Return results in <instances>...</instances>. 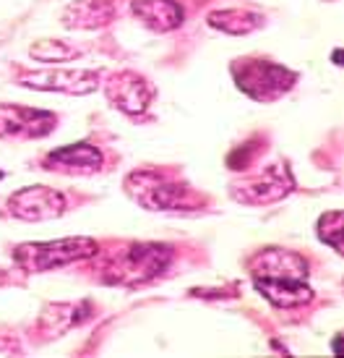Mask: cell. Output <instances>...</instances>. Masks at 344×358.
Here are the masks:
<instances>
[{
  "mask_svg": "<svg viewBox=\"0 0 344 358\" xmlns=\"http://www.w3.org/2000/svg\"><path fill=\"white\" fill-rule=\"evenodd\" d=\"M253 288L276 308H297L313 301L308 259L287 249H264L248 264Z\"/></svg>",
  "mask_w": 344,
  "mask_h": 358,
  "instance_id": "cell-1",
  "label": "cell"
},
{
  "mask_svg": "<svg viewBox=\"0 0 344 358\" xmlns=\"http://www.w3.org/2000/svg\"><path fill=\"white\" fill-rule=\"evenodd\" d=\"M175 251L167 243H128L123 251H115L105 264L102 280L110 285L136 288L151 282L172 264Z\"/></svg>",
  "mask_w": 344,
  "mask_h": 358,
  "instance_id": "cell-2",
  "label": "cell"
},
{
  "mask_svg": "<svg viewBox=\"0 0 344 358\" xmlns=\"http://www.w3.org/2000/svg\"><path fill=\"white\" fill-rule=\"evenodd\" d=\"M232 79L237 90L246 92L256 102H274L297 84V73L282 63H271L264 58H240L232 66Z\"/></svg>",
  "mask_w": 344,
  "mask_h": 358,
  "instance_id": "cell-3",
  "label": "cell"
},
{
  "mask_svg": "<svg viewBox=\"0 0 344 358\" xmlns=\"http://www.w3.org/2000/svg\"><path fill=\"white\" fill-rule=\"evenodd\" d=\"M126 189L141 207L151 212H188L201 204V199L188 186H180L154 170L130 173L126 178Z\"/></svg>",
  "mask_w": 344,
  "mask_h": 358,
  "instance_id": "cell-4",
  "label": "cell"
},
{
  "mask_svg": "<svg viewBox=\"0 0 344 358\" xmlns=\"http://www.w3.org/2000/svg\"><path fill=\"white\" fill-rule=\"evenodd\" d=\"M97 249V241L87 238V236L45 241V243H21L13 251V262L24 272H50V269L66 267V264L81 262V259H91Z\"/></svg>",
  "mask_w": 344,
  "mask_h": 358,
  "instance_id": "cell-5",
  "label": "cell"
},
{
  "mask_svg": "<svg viewBox=\"0 0 344 358\" xmlns=\"http://www.w3.org/2000/svg\"><path fill=\"white\" fill-rule=\"evenodd\" d=\"M292 191H295V178H292L290 168L282 162V165H269L258 176H250V178L235 183L232 196L243 204L261 207V204H274V201L285 199Z\"/></svg>",
  "mask_w": 344,
  "mask_h": 358,
  "instance_id": "cell-6",
  "label": "cell"
},
{
  "mask_svg": "<svg viewBox=\"0 0 344 358\" xmlns=\"http://www.w3.org/2000/svg\"><path fill=\"white\" fill-rule=\"evenodd\" d=\"M21 87L37 92H63V94H89L99 87V73L87 69H45L19 73Z\"/></svg>",
  "mask_w": 344,
  "mask_h": 358,
  "instance_id": "cell-7",
  "label": "cell"
},
{
  "mask_svg": "<svg viewBox=\"0 0 344 358\" xmlns=\"http://www.w3.org/2000/svg\"><path fill=\"white\" fill-rule=\"evenodd\" d=\"M8 212L13 217L27 220V222H45V220H58L66 212V196L50 186H29L19 189L8 196Z\"/></svg>",
  "mask_w": 344,
  "mask_h": 358,
  "instance_id": "cell-8",
  "label": "cell"
},
{
  "mask_svg": "<svg viewBox=\"0 0 344 358\" xmlns=\"http://www.w3.org/2000/svg\"><path fill=\"white\" fill-rule=\"evenodd\" d=\"M107 100L126 115H141L147 113L151 100H154V90L144 76H138L133 71H120L112 73L110 81L105 84Z\"/></svg>",
  "mask_w": 344,
  "mask_h": 358,
  "instance_id": "cell-9",
  "label": "cell"
},
{
  "mask_svg": "<svg viewBox=\"0 0 344 358\" xmlns=\"http://www.w3.org/2000/svg\"><path fill=\"white\" fill-rule=\"evenodd\" d=\"M58 118L47 110L24 108V105H3L0 108V136L19 139H42L52 134Z\"/></svg>",
  "mask_w": 344,
  "mask_h": 358,
  "instance_id": "cell-10",
  "label": "cell"
},
{
  "mask_svg": "<svg viewBox=\"0 0 344 358\" xmlns=\"http://www.w3.org/2000/svg\"><path fill=\"white\" fill-rule=\"evenodd\" d=\"M45 168L58 170V173H76V176H89L97 173L102 168V152L89 144V141H79V144H68L60 150L50 152L45 157Z\"/></svg>",
  "mask_w": 344,
  "mask_h": 358,
  "instance_id": "cell-11",
  "label": "cell"
},
{
  "mask_svg": "<svg viewBox=\"0 0 344 358\" xmlns=\"http://www.w3.org/2000/svg\"><path fill=\"white\" fill-rule=\"evenodd\" d=\"M115 0H73L63 10V27L68 29H102L115 19Z\"/></svg>",
  "mask_w": 344,
  "mask_h": 358,
  "instance_id": "cell-12",
  "label": "cell"
},
{
  "mask_svg": "<svg viewBox=\"0 0 344 358\" xmlns=\"http://www.w3.org/2000/svg\"><path fill=\"white\" fill-rule=\"evenodd\" d=\"M133 16L144 27L154 31H172L183 24V6L175 0H136L133 3Z\"/></svg>",
  "mask_w": 344,
  "mask_h": 358,
  "instance_id": "cell-13",
  "label": "cell"
},
{
  "mask_svg": "<svg viewBox=\"0 0 344 358\" xmlns=\"http://www.w3.org/2000/svg\"><path fill=\"white\" fill-rule=\"evenodd\" d=\"M261 21H264V16L258 10L248 8H227L209 13V24L219 31H227V34H250L261 27Z\"/></svg>",
  "mask_w": 344,
  "mask_h": 358,
  "instance_id": "cell-14",
  "label": "cell"
},
{
  "mask_svg": "<svg viewBox=\"0 0 344 358\" xmlns=\"http://www.w3.org/2000/svg\"><path fill=\"white\" fill-rule=\"evenodd\" d=\"M31 58L42 63H63V60L79 58V50L63 40H42L31 45Z\"/></svg>",
  "mask_w": 344,
  "mask_h": 358,
  "instance_id": "cell-15",
  "label": "cell"
},
{
  "mask_svg": "<svg viewBox=\"0 0 344 358\" xmlns=\"http://www.w3.org/2000/svg\"><path fill=\"white\" fill-rule=\"evenodd\" d=\"M342 222L344 215L339 209L326 212L324 217L318 220V238L324 241L326 246H331L334 251H342Z\"/></svg>",
  "mask_w": 344,
  "mask_h": 358,
  "instance_id": "cell-16",
  "label": "cell"
},
{
  "mask_svg": "<svg viewBox=\"0 0 344 358\" xmlns=\"http://www.w3.org/2000/svg\"><path fill=\"white\" fill-rule=\"evenodd\" d=\"M0 180H3V170H0Z\"/></svg>",
  "mask_w": 344,
  "mask_h": 358,
  "instance_id": "cell-17",
  "label": "cell"
}]
</instances>
